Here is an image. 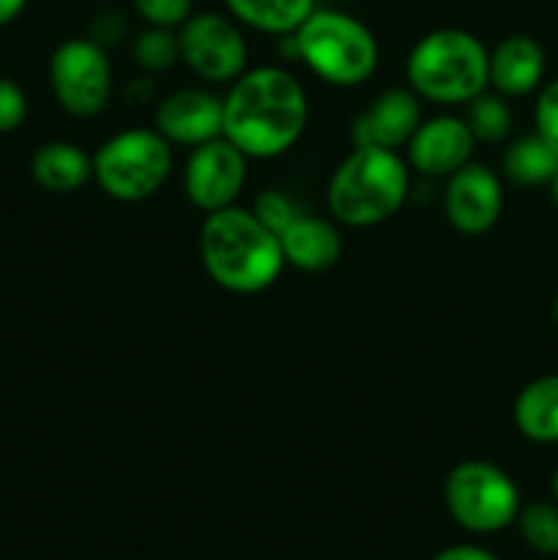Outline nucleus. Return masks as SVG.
I'll use <instances>...</instances> for the list:
<instances>
[{
    "label": "nucleus",
    "instance_id": "nucleus-19",
    "mask_svg": "<svg viewBox=\"0 0 558 560\" xmlns=\"http://www.w3.org/2000/svg\"><path fill=\"white\" fill-rule=\"evenodd\" d=\"M317 0H224L235 22L268 36H293Z\"/></svg>",
    "mask_w": 558,
    "mask_h": 560
},
{
    "label": "nucleus",
    "instance_id": "nucleus-18",
    "mask_svg": "<svg viewBox=\"0 0 558 560\" xmlns=\"http://www.w3.org/2000/svg\"><path fill=\"white\" fill-rule=\"evenodd\" d=\"M514 427L534 443H558V375L531 381L514 399Z\"/></svg>",
    "mask_w": 558,
    "mask_h": 560
},
{
    "label": "nucleus",
    "instance_id": "nucleus-13",
    "mask_svg": "<svg viewBox=\"0 0 558 560\" xmlns=\"http://www.w3.org/2000/svg\"><path fill=\"white\" fill-rule=\"evenodd\" d=\"M153 120L170 145L197 148L222 137L224 98L213 96L206 88H181L159 102Z\"/></svg>",
    "mask_w": 558,
    "mask_h": 560
},
{
    "label": "nucleus",
    "instance_id": "nucleus-16",
    "mask_svg": "<svg viewBox=\"0 0 558 560\" xmlns=\"http://www.w3.org/2000/svg\"><path fill=\"white\" fill-rule=\"evenodd\" d=\"M490 85L501 96H525L536 91L545 77V49L534 36L514 33L498 42L490 52Z\"/></svg>",
    "mask_w": 558,
    "mask_h": 560
},
{
    "label": "nucleus",
    "instance_id": "nucleus-30",
    "mask_svg": "<svg viewBox=\"0 0 558 560\" xmlns=\"http://www.w3.org/2000/svg\"><path fill=\"white\" fill-rule=\"evenodd\" d=\"M27 0H0V27L11 25L25 11Z\"/></svg>",
    "mask_w": 558,
    "mask_h": 560
},
{
    "label": "nucleus",
    "instance_id": "nucleus-4",
    "mask_svg": "<svg viewBox=\"0 0 558 560\" xmlns=\"http://www.w3.org/2000/svg\"><path fill=\"white\" fill-rule=\"evenodd\" d=\"M490 49L463 27H438L414 44L408 88L435 104H468L490 85Z\"/></svg>",
    "mask_w": 558,
    "mask_h": 560
},
{
    "label": "nucleus",
    "instance_id": "nucleus-2",
    "mask_svg": "<svg viewBox=\"0 0 558 560\" xmlns=\"http://www.w3.org/2000/svg\"><path fill=\"white\" fill-rule=\"evenodd\" d=\"M197 246L208 277L239 295L263 293L284 268L279 235L263 228L252 208L230 206L206 213Z\"/></svg>",
    "mask_w": 558,
    "mask_h": 560
},
{
    "label": "nucleus",
    "instance_id": "nucleus-24",
    "mask_svg": "<svg viewBox=\"0 0 558 560\" xmlns=\"http://www.w3.org/2000/svg\"><path fill=\"white\" fill-rule=\"evenodd\" d=\"M252 213H255L257 222H260L263 228L271 230L274 235H282L284 230H288V224L299 217L293 200H290L282 189H263L260 195L255 197V202H252Z\"/></svg>",
    "mask_w": 558,
    "mask_h": 560
},
{
    "label": "nucleus",
    "instance_id": "nucleus-22",
    "mask_svg": "<svg viewBox=\"0 0 558 560\" xmlns=\"http://www.w3.org/2000/svg\"><path fill=\"white\" fill-rule=\"evenodd\" d=\"M518 525L531 550L539 556H558V503L536 501L520 506Z\"/></svg>",
    "mask_w": 558,
    "mask_h": 560
},
{
    "label": "nucleus",
    "instance_id": "nucleus-29",
    "mask_svg": "<svg viewBox=\"0 0 558 560\" xmlns=\"http://www.w3.org/2000/svg\"><path fill=\"white\" fill-rule=\"evenodd\" d=\"M432 560H498V558L492 556L490 550H485V547L454 545V547H446V550L438 552Z\"/></svg>",
    "mask_w": 558,
    "mask_h": 560
},
{
    "label": "nucleus",
    "instance_id": "nucleus-32",
    "mask_svg": "<svg viewBox=\"0 0 558 560\" xmlns=\"http://www.w3.org/2000/svg\"><path fill=\"white\" fill-rule=\"evenodd\" d=\"M550 487H553V498H556V503H558V468H556V474H553Z\"/></svg>",
    "mask_w": 558,
    "mask_h": 560
},
{
    "label": "nucleus",
    "instance_id": "nucleus-31",
    "mask_svg": "<svg viewBox=\"0 0 558 560\" xmlns=\"http://www.w3.org/2000/svg\"><path fill=\"white\" fill-rule=\"evenodd\" d=\"M550 195H553V202H556V208H558V173H556V178L550 180Z\"/></svg>",
    "mask_w": 558,
    "mask_h": 560
},
{
    "label": "nucleus",
    "instance_id": "nucleus-7",
    "mask_svg": "<svg viewBox=\"0 0 558 560\" xmlns=\"http://www.w3.org/2000/svg\"><path fill=\"white\" fill-rule=\"evenodd\" d=\"M443 503L454 523L470 534H496L518 520L520 490L496 463L465 459L449 470Z\"/></svg>",
    "mask_w": 558,
    "mask_h": 560
},
{
    "label": "nucleus",
    "instance_id": "nucleus-8",
    "mask_svg": "<svg viewBox=\"0 0 558 560\" xmlns=\"http://www.w3.org/2000/svg\"><path fill=\"white\" fill-rule=\"evenodd\" d=\"M49 85L60 107L74 118L104 113L113 93L107 49L88 38H66L49 58Z\"/></svg>",
    "mask_w": 558,
    "mask_h": 560
},
{
    "label": "nucleus",
    "instance_id": "nucleus-21",
    "mask_svg": "<svg viewBox=\"0 0 558 560\" xmlns=\"http://www.w3.org/2000/svg\"><path fill=\"white\" fill-rule=\"evenodd\" d=\"M465 124L476 142H503L512 131V109L501 93H479L465 104Z\"/></svg>",
    "mask_w": 558,
    "mask_h": 560
},
{
    "label": "nucleus",
    "instance_id": "nucleus-33",
    "mask_svg": "<svg viewBox=\"0 0 558 560\" xmlns=\"http://www.w3.org/2000/svg\"><path fill=\"white\" fill-rule=\"evenodd\" d=\"M553 315H556V323H558V293H556V301H553Z\"/></svg>",
    "mask_w": 558,
    "mask_h": 560
},
{
    "label": "nucleus",
    "instance_id": "nucleus-9",
    "mask_svg": "<svg viewBox=\"0 0 558 560\" xmlns=\"http://www.w3.org/2000/svg\"><path fill=\"white\" fill-rule=\"evenodd\" d=\"M241 22L219 11L191 14L178 27L181 60L206 82H235L246 71L249 47Z\"/></svg>",
    "mask_w": 558,
    "mask_h": 560
},
{
    "label": "nucleus",
    "instance_id": "nucleus-20",
    "mask_svg": "<svg viewBox=\"0 0 558 560\" xmlns=\"http://www.w3.org/2000/svg\"><path fill=\"white\" fill-rule=\"evenodd\" d=\"M503 173L518 186L550 184L558 173V151L542 135H525L503 153Z\"/></svg>",
    "mask_w": 558,
    "mask_h": 560
},
{
    "label": "nucleus",
    "instance_id": "nucleus-10",
    "mask_svg": "<svg viewBox=\"0 0 558 560\" xmlns=\"http://www.w3.org/2000/svg\"><path fill=\"white\" fill-rule=\"evenodd\" d=\"M246 162L249 156L224 135L191 148L184 167L186 200L206 213L235 206L246 184Z\"/></svg>",
    "mask_w": 558,
    "mask_h": 560
},
{
    "label": "nucleus",
    "instance_id": "nucleus-28",
    "mask_svg": "<svg viewBox=\"0 0 558 560\" xmlns=\"http://www.w3.org/2000/svg\"><path fill=\"white\" fill-rule=\"evenodd\" d=\"M126 33V20L120 11H98L96 20L91 25V38L96 44H102L104 49L118 44Z\"/></svg>",
    "mask_w": 558,
    "mask_h": 560
},
{
    "label": "nucleus",
    "instance_id": "nucleus-14",
    "mask_svg": "<svg viewBox=\"0 0 558 560\" xmlns=\"http://www.w3.org/2000/svg\"><path fill=\"white\" fill-rule=\"evenodd\" d=\"M419 102L421 98L410 88H388L377 93L370 107L353 120L350 129L353 145L392 148V151L405 148L425 120Z\"/></svg>",
    "mask_w": 558,
    "mask_h": 560
},
{
    "label": "nucleus",
    "instance_id": "nucleus-26",
    "mask_svg": "<svg viewBox=\"0 0 558 560\" xmlns=\"http://www.w3.org/2000/svg\"><path fill=\"white\" fill-rule=\"evenodd\" d=\"M27 118V96L14 80L0 77V135H11Z\"/></svg>",
    "mask_w": 558,
    "mask_h": 560
},
{
    "label": "nucleus",
    "instance_id": "nucleus-11",
    "mask_svg": "<svg viewBox=\"0 0 558 560\" xmlns=\"http://www.w3.org/2000/svg\"><path fill=\"white\" fill-rule=\"evenodd\" d=\"M443 213L457 233L485 235L503 213L501 178L487 164L468 162L446 178Z\"/></svg>",
    "mask_w": 558,
    "mask_h": 560
},
{
    "label": "nucleus",
    "instance_id": "nucleus-5",
    "mask_svg": "<svg viewBox=\"0 0 558 560\" xmlns=\"http://www.w3.org/2000/svg\"><path fill=\"white\" fill-rule=\"evenodd\" d=\"M290 42L312 74L337 88L367 82L381 60L375 33L345 11L315 9Z\"/></svg>",
    "mask_w": 558,
    "mask_h": 560
},
{
    "label": "nucleus",
    "instance_id": "nucleus-27",
    "mask_svg": "<svg viewBox=\"0 0 558 560\" xmlns=\"http://www.w3.org/2000/svg\"><path fill=\"white\" fill-rule=\"evenodd\" d=\"M534 124L536 135L545 137V140L558 151V80L547 82L539 91V96H536Z\"/></svg>",
    "mask_w": 558,
    "mask_h": 560
},
{
    "label": "nucleus",
    "instance_id": "nucleus-25",
    "mask_svg": "<svg viewBox=\"0 0 558 560\" xmlns=\"http://www.w3.org/2000/svg\"><path fill=\"white\" fill-rule=\"evenodd\" d=\"M131 5L148 25L175 31L191 16L195 0H131Z\"/></svg>",
    "mask_w": 558,
    "mask_h": 560
},
{
    "label": "nucleus",
    "instance_id": "nucleus-15",
    "mask_svg": "<svg viewBox=\"0 0 558 560\" xmlns=\"http://www.w3.org/2000/svg\"><path fill=\"white\" fill-rule=\"evenodd\" d=\"M284 266H293L306 273H321L337 266L342 257V235L337 224L323 217L299 213L279 235Z\"/></svg>",
    "mask_w": 558,
    "mask_h": 560
},
{
    "label": "nucleus",
    "instance_id": "nucleus-17",
    "mask_svg": "<svg viewBox=\"0 0 558 560\" xmlns=\"http://www.w3.org/2000/svg\"><path fill=\"white\" fill-rule=\"evenodd\" d=\"M31 175L42 189L53 195H71L93 178V156L77 142H44L31 159Z\"/></svg>",
    "mask_w": 558,
    "mask_h": 560
},
{
    "label": "nucleus",
    "instance_id": "nucleus-23",
    "mask_svg": "<svg viewBox=\"0 0 558 560\" xmlns=\"http://www.w3.org/2000/svg\"><path fill=\"white\" fill-rule=\"evenodd\" d=\"M131 58L137 60V66L146 71H164L181 60V47H178V33L170 31V27H153L148 25L146 31H140L131 42Z\"/></svg>",
    "mask_w": 558,
    "mask_h": 560
},
{
    "label": "nucleus",
    "instance_id": "nucleus-6",
    "mask_svg": "<svg viewBox=\"0 0 558 560\" xmlns=\"http://www.w3.org/2000/svg\"><path fill=\"white\" fill-rule=\"evenodd\" d=\"M173 170V148L156 129H126L93 153V180L118 202H140L156 195Z\"/></svg>",
    "mask_w": 558,
    "mask_h": 560
},
{
    "label": "nucleus",
    "instance_id": "nucleus-12",
    "mask_svg": "<svg viewBox=\"0 0 558 560\" xmlns=\"http://www.w3.org/2000/svg\"><path fill=\"white\" fill-rule=\"evenodd\" d=\"M474 135L463 115H435L421 120L408 148V162L416 173L430 178H449L474 156Z\"/></svg>",
    "mask_w": 558,
    "mask_h": 560
},
{
    "label": "nucleus",
    "instance_id": "nucleus-3",
    "mask_svg": "<svg viewBox=\"0 0 558 560\" xmlns=\"http://www.w3.org/2000/svg\"><path fill=\"white\" fill-rule=\"evenodd\" d=\"M408 189V162L399 151L353 145L328 178L326 202L339 224L375 228L405 206Z\"/></svg>",
    "mask_w": 558,
    "mask_h": 560
},
{
    "label": "nucleus",
    "instance_id": "nucleus-1",
    "mask_svg": "<svg viewBox=\"0 0 558 560\" xmlns=\"http://www.w3.org/2000/svg\"><path fill=\"white\" fill-rule=\"evenodd\" d=\"M310 102L299 77L279 66L246 69L224 96L222 135L249 159H274L301 140Z\"/></svg>",
    "mask_w": 558,
    "mask_h": 560
}]
</instances>
